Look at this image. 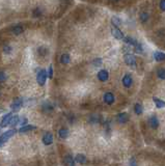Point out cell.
I'll list each match as a JSON object with an SVG mask.
<instances>
[{
    "mask_svg": "<svg viewBox=\"0 0 165 166\" xmlns=\"http://www.w3.org/2000/svg\"><path fill=\"white\" fill-rule=\"evenodd\" d=\"M3 50H4V53H6V54H9L11 52H12V47H9V46L6 45L4 48H3Z\"/></svg>",
    "mask_w": 165,
    "mask_h": 166,
    "instance_id": "32",
    "label": "cell"
},
{
    "mask_svg": "<svg viewBox=\"0 0 165 166\" xmlns=\"http://www.w3.org/2000/svg\"><path fill=\"white\" fill-rule=\"evenodd\" d=\"M128 121H129V115L126 112H122V113L117 115V121L120 124H126Z\"/></svg>",
    "mask_w": 165,
    "mask_h": 166,
    "instance_id": "11",
    "label": "cell"
},
{
    "mask_svg": "<svg viewBox=\"0 0 165 166\" xmlns=\"http://www.w3.org/2000/svg\"><path fill=\"white\" fill-rule=\"evenodd\" d=\"M93 64L95 66H100L102 64V59H101V58H97V59H95V60L93 61Z\"/></svg>",
    "mask_w": 165,
    "mask_h": 166,
    "instance_id": "29",
    "label": "cell"
},
{
    "mask_svg": "<svg viewBox=\"0 0 165 166\" xmlns=\"http://www.w3.org/2000/svg\"><path fill=\"white\" fill-rule=\"evenodd\" d=\"M70 60H71V57H70V55L66 54V53H64V54H62L60 56V62L62 64H68L70 62Z\"/></svg>",
    "mask_w": 165,
    "mask_h": 166,
    "instance_id": "17",
    "label": "cell"
},
{
    "mask_svg": "<svg viewBox=\"0 0 165 166\" xmlns=\"http://www.w3.org/2000/svg\"><path fill=\"white\" fill-rule=\"evenodd\" d=\"M134 50H135L136 53H142L143 49H142V46H141V44L137 43V44H136V45L134 46Z\"/></svg>",
    "mask_w": 165,
    "mask_h": 166,
    "instance_id": "26",
    "label": "cell"
},
{
    "mask_svg": "<svg viewBox=\"0 0 165 166\" xmlns=\"http://www.w3.org/2000/svg\"><path fill=\"white\" fill-rule=\"evenodd\" d=\"M41 15V12H39V9H35V12H34V16H39Z\"/></svg>",
    "mask_w": 165,
    "mask_h": 166,
    "instance_id": "36",
    "label": "cell"
},
{
    "mask_svg": "<svg viewBox=\"0 0 165 166\" xmlns=\"http://www.w3.org/2000/svg\"><path fill=\"white\" fill-rule=\"evenodd\" d=\"M22 104H23V100L21 98H18V99L14 100V102L12 103V105H11V108H12V111H19L22 107Z\"/></svg>",
    "mask_w": 165,
    "mask_h": 166,
    "instance_id": "3",
    "label": "cell"
},
{
    "mask_svg": "<svg viewBox=\"0 0 165 166\" xmlns=\"http://www.w3.org/2000/svg\"><path fill=\"white\" fill-rule=\"evenodd\" d=\"M12 117V113H7V114L4 115V116H3V118L1 119V121H0V127H1V128L7 127V126L11 124Z\"/></svg>",
    "mask_w": 165,
    "mask_h": 166,
    "instance_id": "4",
    "label": "cell"
},
{
    "mask_svg": "<svg viewBox=\"0 0 165 166\" xmlns=\"http://www.w3.org/2000/svg\"><path fill=\"white\" fill-rule=\"evenodd\" d=\"M58 135L61 139H66L68 136H69V130L66 128H61L59 131H58Z\"/></svg>",
    "mask_w": 165,
    "mask_h": 166,
    "instance_id": "15",
    "label": "cell"
},
{
    "mask_svg": "<svg viewBox=\"0 0 165 166\" xmlns=\"http://www.w3.org/2000/svg\"><path fill=\"white\" fill-rule=\"evenodd\" d=\"M124 42L129 46H135L136 44H137V42H136L135 39H133V37H130V36H126V37H124Z\"/></svg>",
    "mask_w": 165,
    "mask_h": 166,
    "instance_id": "19",
    "label": "cell"
},
{
    "mask_svg": "<svg viewBox=\"0 0 165 166\" xmlns=\"http://www.w3.org/2000/svg\"><path fill=\"white\" fill-rule=\"evenodd\" d=\"M123 85L125 86V87H130L131 85H132V82H133V80H132V77H131V75H129V74H127V75H125L123 77Z\"/></svg>",
    "mask_w": 165,
    "mask_h": 166,
    "instance_id": "9",
    "label": "cell"
},
{
    "mask_svg": "<svg viewBox=\"0 0 165 166\" xmlns=\"http://www.w3.org/2000/svg\"><path fill=\"white\" fill-rule=\"evenodd\" d=\"M125 62L130 66H136V58L134 55L132 54H126L125 55Z\"/></svg>",
    "mask_w": 165,
    "mask_h": 166,
    "instance_id": "5",
    "label": "cell"
},
{
    "mask_svg": "<svg viewBox=\"0 0 165 166\" xmlns=\"http://www.w3.org/2000/svg\"><path fill=\"white\" fill-rule=\"evenodd\" d=\"M111 33H112V35H113L116 39H124V33L122 32L117 27H112V29H111Z\"/></svg>",
    "mask_w": 165,
    "mask_h": 166,
    "instance_id": "10",
    "label": "cell"
},
{
    "mask_svg": "<svg viewBox=\"0 0 165 166\" xmlns=\"http://www.w3.org/2000/svg\"><path fill=\"white\" fill-rule=\"evenodd\" d=\"M114 1H118V0H114Z\"/></svg>",
    "mask_w": 165,
    "mask_h": 166,
    "instance_id": "37",
    "label": "cell"
},
{
    "mask_svg": "<svg viewBox=\"0 0 165 166\" xmlns=\"http://www.w3.org/2000/svg\"><path fill=\"white\" fill-rule=\"evenodd\" d=\"M140 21L141 22H147V19H149V15H147V12H141L140 14Z\"/></svg>",
    "mask_w": 165,
    "mask_h": 166,
    "instance_id": "27",
    "label": "cell"
},
{
    "mask_svg": "<svg viewBox=\"0 0 165 166\" xmlns=\"http://www.w3.org/2000/svg\"><path fill=\"white\" fill-rule=\"evenodd\" d=\"M153 101H154V103L156 104L157 108H163V107H165V102L162 101V100L158 99V98H154Z\"/></svg>",
    "mask_w": 165,
    "mask_h": 166,
    "instance_id": "20",
    "label": "cell"
},
{
    "mask_svg": "<svg viewBox=\"0 0 165 166\" xmlns=\"http://www.w3.org/2000/svg\"><path fill=\"white\" fill-rule=\"evenodd\" d=\"M149 124H150V126L153 129H157V128L159 127V121H158L157 116H155V115L151 116L150 119H149Z\"/></svg>",
    "mask_w": 165,
    "mask_h": 166,
    "instance_id": "12",
    "label": "cell"
},
{
    "mask_svg": "<svg viewBox=\"0 0 165 166\" xmlns=\"http://www.w3.org/2000/svg\"><path fill=\"white\" fill-rule=\"evenodd\" d=\"M104 102L106 103V104H108V105H112L114 103V94H112V93H106L105 94H104Z\"/></svg>",
    "mask_w": 165,
    "mask_h": 166,
    "instance_id": "8",
    "label": "cell"
},
{
    "mask_svg": "<svg viewBox=\"0 0 165 166\" xmlns=\"http://www.w3.org/2000/svg\"><path fill=\"white\" fill-rule=\"evenodd\" d=\"M154 58H155V60H157V61L165 60V53H163V52H155Z\"/></svg>",
    "mask_w": 165,
    "mask_h": 166,
    "instance_id": "16",
    "label": "cell"
},
{
    "mask_svg": "<svg viewBox=\"0 0 165 166\" xmlns=\"http://www.w3.org/2000/svg\"><path fill=\"white\" fill-rule=\"evenodd\" d=\"M43 143L45 145H50L53 143V134L51 132H47L43 136Z\"/></svg>",
    "mask_w": 165,
    "mask_h": 166,
    "instance_id": "6",
    "label": "cell"
},
{
    "mask_svg": "<svg viewBox=\"0 0 165 166\" xmlns=\"http://www.w3.org/2000/svg\"><path fill=\"white\" fill-rule=\"evenodd\" d=\"M75 161L77 162V163H79V164H84L85 162H86V157H85L84 155H82V154H79V155H77V156H76Z\"/></svg>",
    "mask_w": 165,
    "mask_h": 166,
    "instance_id": "18",
    "label": "cell"
},
{
    "mask_svg": "<svg viewBox=\"0 0 165 166\" xmlns=\"http://www.w3.org/2000/svg\"><path fill=\"white\" fill-rule=\"evenodd\" d=\"M74 162H75L74 158L72 156H70V155L63 158V164L66 166H74Z\"/></svg>",
    "mask_w": 165,
    "mask_h": 166,
    "instance_id": "13",
    "label": "cell"
},
{
    "mask_svg": "<svg viewBox=\"0 0 165 166\" xmlns=\"http://www.w3.org/2000/svg\"><path fill=\"white\" fill-rule=\"evenodd\" d=\"M46 80H47V72L45 70H41L36 75V82L39 83V85L43 86V85H45Z\"/></svg>",
    "mask_w": 165,
    "mask_h": 166,
    "instance_id": "2",
    "label": "cell"
},
{
    "mask_svg": "<svg viewBox=\"0 0 165 166\" xmlns=\"http://www.w3.org/2000/svg\"><path fill=\"white\" fill-rule=\"evenodd\" d=\"M157 76H158V78L162 79V80H165V69H159L157 71Z\"/></svg>",
    "mask_w": 165,
    "mask_h": 166,
    "instance_id": "25",
    "label": "cell"
},
{
    "mask_svg": "<svg viewBox=\"0 0 165 166\" xmlns=\"http://www.w3.org/2000/svg\"><path fill=\"white\" fill-rule=\"evenodd\" d=\"M99 121L100 116H98V115H93V116L90 117V123H99Z\"/></svg>",
    "mask_w": 165,
    "mask_h": 166,
    "instance_id": "30",
    "label": "cell"
},
{
    "mask_svg": "<svg viewBox=\"0 0 165 166\" xmlns=\"http://www.w3.org/2000/svg\"><path fill=\"white\" fill-rule=\"evenodd\" d=\"M49 78H53V66H49V70H48V74H47Z\"/></svg>",
    "mask_w": 165,
    "mask_h": 166,
    "instance_id": "31",
    "label": "cell"
},
{
    "mask_svg": "<svg viewBox=\"0 0 165 166\" xmlns=\"http://www.w3.org/2000/svg\"><path fill=\"white\" fill-rule=\"evenodd\" d=\"M134 111H135V113L137 115L142 114V112H143V108H142V105H141V104H139V103L135 104V106H134Z\"/></svg>",
    "mask_w": 165,
    "mask_h": 166,
    "instance_id": "21",
    "label": "cell"
},
{
    "mask_svg": "<svg viewBox=\"0 0 165 166\" xmlns=\"http://www.w3.org/2000/svg\"><path fill=\"white\" fill-rule=\"evenodd\" d=\"M130 166H136V161L134 158H132V159L130 160Z\"/></svg>",
    "mask_w": 165,
    "mask_h": 166,
    "instance_id": "35",
    "label": "cell"
},
{
    "mask_svg": "<svg viewBox=\"0 0 165 166\" xmlns=\"http://www.w3.org/2000/svg\"><path fill=\"white\" fill-rule=\"evenodd\" d=\"M50 105H51L50 103H45V104L43 105L44 110H45V111H50V110H52V109H53V106H50Z\"/></svg>",
    "mask_w": 165,
    "mask_h": 166,
    "instance_id": "28",
    "label": "cell"
},
{
    "mask_svg": "<svg viewBox=\"0 0 165 166\" xmlns=\"http://www.w3.org/2000/svg\"><path fill=\"white\" fill-rule=\"evenodd\" d=\"M111 22H112V24L114 25V27H118V26L122 24L120 19L117 18V17H112V19H111Z\"/></svg>",
    "mask_w": 165,
    "mask_h": 166,
    "instance_id": "24",
    "label": "cell"
},
{
    "mask_svg": "<svg viewBox=\"0 0 165 166\" xmlns=\"http://www.w3.org/2000/svg\"><path fill=\"white\" fill-rule=\"evenodd\" d=\"M108 78H109V74L106 70H101V71L98 73V79H99L100 81L105 82L108 80Z\"/></svg>",
    "mask_w": 165,
    "mask_h": 166,
    "instance_id": "7",
    "label": "cell"
},
{
    "mask_svg": "<svg viewBox=\"0 0 165 166\" xmlns=\"http://www.w3.org/2000/svg\"><path fill=\"white\" fill-rule=\"evenodd\" d=\"M160 9H162L163 12H165V0H161L160 1Z\"/></svg>",
    "mask_w": 165,
    "mask_h": 166,
    "instance_id": "34",
    "label": "cell"
},
{
    "mask_svg": "<svg viewBox=\"0 0 165 166\" xmlns=\"http://www.w3.org/2000/svg\"><path fill=\"white\" fill-rule=\"evenodd\" d=\"M35 126H32V125H27V126H22L20 128V130L19 132L20 133H26V132H29V131H32V130H35Z\"/></svg>",
    "mask_w": 165,
    "mask_h": 166,
    "instance_id": "14",
    "label": "cell"
},
{
    "mask_svg": "<svg viewBox=\"0 0 165 166\" xmlns=\"http://www.w3.org/2000/svg\"><path fill=\"white\" fill-rule=\"evenodd\" d=\"M16 133H17V130H16L15 128H14V129H11V130H9V131H6L5 133H3L2 135L0 136V143L3 144V143L7 141L9 138H12Z\"/></svg>",
    "mask_w": 165,
    "mask_h": 166,
    "instance_id": "1",
    "label": "cell"
},
{
    "mask_svg": "<svg viewBox=\"0 0 165 166\" xmlns=\"http://www.w3.org/2000/svg\"><path fill=\"white\" fill-rule=\"evenodd\" d=\"M5 79H6V75H5V73L0 72V82L5 81Z\"/></svg>",
    "mask_w": 165,
    "mask_h": 166,
    "instance_id": "33",
    "label": "cell"
},
{
    "mask_svg": "<svg viewBox=\"0 0 165 166\" xmlns=\"http://www.w3.org/2000/svg\"><path fill=\"white\" fill-rule=\"evenodd\" d=\"M23 32V27L22 26H15V27L12 28V33L15 34V35H19V34H21Z\"/></svg>",
    "mask_w": 165,
    "mask_h": 166,
    "instance_id": "23",
    "label": "cell"
},
{
    "mask_svg": "<svg viewBox=\"0 0 165 166\" xmlns=\"http://www.w3.org/2000/svg\"><path fill=\"white\" fill-rule=\"evenodd\" d=\"M19 123H20V117H19L18 115H12V121H11V124H9V125H11L12 127L15 128L16 126L19 124Z\"/></svg>",
    "mask_w": 165,
    "mask_h": 166,
    "instance_id": "22",
    "label": "cell"
}]
</instances>
